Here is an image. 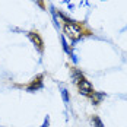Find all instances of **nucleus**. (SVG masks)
<instances>
[{
    "instance_id": "8",
    "label": "nucleus",
    "mask_w": 127,
    "mask_h": 127,
    "mask_svg": "<svg viewBox=\"0 0 127 127\" xmlns=\"http://www.w3.org/2000/svg\"><path fill=\"white\" fill-rule=\"evenodd\" d=\"M92 121H94V124H95L96 127H104V124H102V121H101V118H99V117H96V115L92 118Z\"/></svg>"
},
{
    "instance_id": "3",
    "label": "nucleus",
    "mask_w": 127,
    "mask_h": 127,
    "mask_svg": "<svg viewBox=\"0 0 127 127\" xmlns=\"http://www.w3.org/2000/svg\"><path fill=\"white\" fill-rule=\"evenodd\" d=\"M42 75H39V76H37L32 82H31V85L26 88V91L28 92H37L38 89H42V86H44V83H42Z\"/></svg>"
},
{
    "instance_id": "4",
    "label": "nucleus",
    "mask_w": 127,
    "mask_h": 127,
    "mask_svg": "<svg viewBox=\"0 0 127 127\" xmlns=\"http://www.w3.org/2000/svg\"><path fill=\"white\" fill-rule=\"evenodd\" d=\"M28 37H29V39H31L35 45H37V48L39 50V53H42V50H44V48H42L44 42H42V39H41L38 32H34V31H32V32H28Z\"/></svg>"
},
{
    "instance_id": "9",
    "label": "nucleus",
    "mask_w": 127,
    "mask_h": 127,
    "mask_svg": "<svg viewBox=\"0 0 127 127\" xmlns=\"http://www.w3.org/2000/svg\"><path fill=\"white\" fill-rule=\"evenodd\" d=\"M48 124H50V118H48V115L45 117V120H44V123H42V126L41 127H48Z\"/></svg>"
},
{
    "instance_id": "7",
    "label": "nucleus",
    "mask_w": 127,
    "mask_h": 127,
    "mask_svg": "<svg viewBox=\"0 0 127 127\" xmlns=\"http://www.w3.org/2000/svg\"><path fill=\"white\" fill-rule=\"evenodd\" d=\"M62 98H63V101L66 102V104H69L70 102V96H69V91L67 89H62Z\"/></svg>"
},
{
    "instance_id": "2",
    "label": "nucleus",
    "mask_w": 127,
    "mask_h": 127,
    "mask_svg": "<svg viewBox=\"0 0 127 127\" xmlns=\"http://www.w3.org/2000/svg\"><path fill=\"white\" fill-rule=\"evenodd\" d=\"M77 88H79V92L82 94V95H85V96H92L94 95V88H92V85H91V82H88L86 79H82L79 83H77Z\"/></svg>"
},
{
    "instance_id": "6",
    "label": "nucleus",
    "mask_w": 127,
    "mask_h": 127,
    "mask_svg": "<svg viewBox=\"0 0 127 127\" xmlns=\"http://www.w3.org/2000/svg\"><path fill=\"white\" fill-rule=\"evenodd\" d=\"M72 79H73V82H75V83H79L82 79H85V76L82 75V72H80V70L75 69V70L72 72Z\"/></svg>"
},
{
    "instance_id": "1",
    "label": "nucleus",
    "mask_w": 127,
    "mask_h": 127,
    "mask_svg": "<svg viewBox=\"0 0 127 127\" xmlns=\"http://www.w3.org/2000/svg\"><path fill=\"white\" fill-rule=\"evenodd\" d=\"M60 16L66 21V25H64V28H63L64 34L72 39L73 42H76L77 39L82 38V28L77 25V24H75L73 21H69V19H67L66 16H63V15H60Z\"/></svg>"
},
{
    "instance_id": "5",
    "label": "nucleus",
    "mask_w": 127,
    "mask_h": 127,
    "mask_svg": "<svg viewBox=\"0 0 127 127\" xmlns=\"http://www.w3.org/2000/svg\"><path fill=\"white\" fill-rule=\"evenodd\" d=\"M104 98H105V94H104V92H94V95L91 96V99H92V102H94L95 105L101 104V101Z\"/></svg>"
}]
</instances>
